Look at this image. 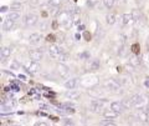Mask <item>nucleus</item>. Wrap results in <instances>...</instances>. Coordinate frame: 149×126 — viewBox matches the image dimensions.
I'll return each instance as SVG.
<instances>
[{"label": "nucleus", "mask_w": 149, "mask_h": 126, "mask_svg": "<svg viewBox=\"0 0 149 126\" xmlns=\"http://www.w3.org/2000/svg\"><path fill=\"white\" fill-rule=\"evenodd\" d=\"M80 19H81V15H80V10H73V13H72V23L74 25L76 24H78L80 23Z\"/></svg>", "instance_id": "4be33fe9"}, {"label": "nucleus", "mask_w": 149, "mask_h": 126, "mask_svg": "<svg viewBox=\"0 0 149 126\" xmlns=\"http://www.w3.org/2000/svg\"><path fill=\"white\" fill-rule=\"evenodd\" d=\"M122 23H123V25L133 24V23H134V19H133L132 14H123V15H122Z\"/></svg>", "instance_id": "f3484780"}, {"label": "nucleus", "mask_w": 149, "mask_h": 126, "mask_svg": "<svg viewBox=\"0 0 149 126\" xmlns=\"http://www.w3.org/2000/svg\"><path fill=\"white\" fill-rule=\"evenodd\" d=\"M101 68V63L98 59H91L88 60L87 63V69L90 70V71H97Z\"/></svg>", "instance_id": "9b49d317"}, {"label": "nucleus", "mask_w": 149, "mask_h": 126, "mask_svg": "<svg viewBox=\"0 0 149 126\" xmlns=\"http://www.w3.org/2000/svg\"><path fill=\"white\" fill-rule=\"evenodd\" d=\"M56 71H57L58 76L62 77V79H66L70 75V69L65 64H62V63H60L57 66H56Z\"/></svg>", "instance_id": "39448f33"}, {"label": "nucleus", "mask_w": 149, "mask_h": 126, "mask_svg": "<svg viewBox=\"0 0 149 126\" xmlns=\"http://www.w3.org/2000/svg\"><path fill=\"white\" fill-rule=\"evenodd\" d=\"M83 29H85V26H83V25H78V30H83Z\"/></svg>", "instance_id": "37998d69"}, {"label": "nucleus", "mask_w": 149, "mask_h": 126, "mask_svg": "<svg viewBox=\"0 0 149 126\" xmlns=\"http://www.w3.org/2000/svg\"><path fill=\"white\" fill-rule=\"evenodd\" d=\"M146 111H147V113H149V104L146 106Z\"/></svg>", "instance_id": "c03bdc74"}, {"label": "nucleus", "mask_w": 149, "mask_h": 126, "mask_svg": "<svg viewBox=\"0 0 149 126\" xmlns=\"http://www.w3.org/2000/svg\"><path fill=\"white\" fill-rule=\"evenodd\" d=\"M10 55H11V48H9V46H3V48L0 49V58L3 60L10 58Z\"/></svg>", "instance_id": "ddd939ff"}, {"label": "nucleus", "mask_w": 149, "mask_h": 126, "mask_svg": "<svg viewBox=\"0 0 149 126\" xmlns=\"http://www.w3.org/2000/svg\"><path fill=\"white\" fill-rule=\"evenodd\" d=\"M106 23L108 25H113L116 23V15L114 14H107L106 15Z\"/></svg>", "instance_id": "b1692460"}, {"label": "nucleus", "mask_w": 149, "mask_h": 126, "mask_svg": "<svg viewBox=\"0 0 149 126\" xmlns=\"http://www.w3.org/2000/svg\"><path fill=\"white\" fill-rule=\"evenodd\" d=\"M132 102H133V106L134 107H139V109H142V106H143V104H144V96L143 95H141V94H137V95H133L132 97Z\"/></svg>", "instance_id": "0eeeda50"}, {"label": "nucleus", "mask_w": 149, "mask_h": 126, "mask_svg": "<svg viewBox=\"0 0 149 126\" xmlns=\"http://www.w3.org/2000/svg\"><path fill=\"white\" fill-rule=\"evenodd\" d=\"M37 21H39V16L34 13L26 14L25 18H24V23H25L26 26H34V25L37 24Z\"/></svg>", "instance_id": "20e7f679"}, {"label": "nucleus", "mask_w": 149, "mask_h": 126, "mask_svg": "<svg viewBox=\"0 0 149 126\" xmlns=\"http://www.w3.org/2000/svg\"><path fill=\"white\" fill-rule=\"evenodd\" d=\"M122 102H123V105H124L125 109H132V107H134V106H133V102H132V99H130V97L123 99Z\"/></svg>", "instance_id": "393cba45"}, {"label": "nucleus", "mask_w": 149, "mask_h": 126, "mask_svg": "<svg viewBox=\"0 0 149 126\" xmlns=\"http://www.w3.org/2000/svg\"><path fill=\"white\" fill-rule=\"evenodd\" d=\"M146 86L149 87V80H146Z\"/></svg>", "instance_id": "49530a36"}, {"label": "nucleus", "mask_w": 149, "mask_h": 126, "mask_svg": "<svg viewBox=\"0 0 149 126\" xmlns=\"http://www.w3.org/2000/svg\"><path fill=\"white\" fill-rule=\"evenodd\" d=\"M40 40H41V35L37 34V32H34V34H31L29 36V43L32 45H37L40 43Z\"/></svg>", "instance_id": "dca6fc26"}, {"label": "nucleus", "mask_w": 149, "mask_h": 126, "mask_svg": "<svg viewBox=\"0 0 149 126\" xmlns=\"http://www.w3.org/2000/svg\"><path fill=\"white\" fill-rule=\"evenodd\" d=\"M102 115H103L106 119H108V120H109V119H116L119 114L114 113V111H113V110H111V109H107V110L103 111V114H102Z\"/></svg>", "instance_id": "6ab92c4d"}, {"label": "nucleus", "mask_w": 149, "mask_h": 126, "mask_svg": "<svg viewBox=\"0 0 149 126\" xmlns=\"http://www.w3.org/2000/svg\"><path fill=\"white\" fill-rule=\"evenodd\" d=\"M132 14V16H133V19H134V23H137V24H139V23H141L144 18H143V15L141 14V11H138L137 9H134V10L130 13Z\"/></svg>", "instance_id": "a211bd4d"}, {"label": "nucleus", "mask_w": 149, "mask_h": 126, "mask_svg": "<svg viewBox=\"0 0 149 126\" xmlns=\"http://www.w3.org/2000/svg\"><path fill=\"white\" fill-rule=\"evenodd\" d=\"M109 107H111V110H113L114 113H117V114L123 113V111L125 110V107H124L122 101H113V102H111Z\"/></svg>", "instance_id": "9d476101"}, {"label": "nucleus", "mask_w": 149, "mask_h": 126, "mask_svg": "<svg viewBox=\"0 0 149 126\" xmlns=\"http://www.w3.org/2000/svg\"><path fill=\"white\" fill-rule=\"evenodd\" d=\"M107 104V101L106 100H95V101H92L91 102V105H90V110L92 111V113H95V114H103V109H104V106Z\"/></svg>", "instance_id": "f03ea898"}, {"label": "nucleus", "mask_w": 149, "mask_h": 126, "mask_svg": "<svg viewBox=\"0 0 149 126\" xmlns=\"http://www.w3.org/2000/svg\"><path fill=\"white\" fill-rule=\"evenodd\" d=\"M136 3H137V4H141V3H142V0H136Z\"/></svg>", "instance_id": "de8ad7c7"}, {"label": "nucleus", "mask_w": 149, "mask_h": 126, "mask_svg": "<svg viewBox=\"0 0 149 126\" xmlns=\"http://www.w3.org/2000/svg\"><path fill=\"white\" fill-rule=\"evenodd\" d=\"M65 96L66 97H68V99H73V100H76V99H78V97L81 96V94L78 91H76V90H68L66 94H65Z\"/></svg>", "instance_id": "412c9836"}, {"label": "nucleus", "mask_w": 149, "mask_h": 126, "mask_svg": "<svg viewBox=\"0 0 149 126\" xmlns=\"http://www.w3.org/2000/svg\"><path fill=\"white\" fill-rule=\"evenodd\" d=\"M61 1H62V0H50V4L52 6H60Z\"/></svg>", "instance_id": "2f4dec72"}, {"label": "nucleus", "mask_w": 149, "mask_h": 126, "mask_svg": "<svg viewBox=\"0 0 149 126\" xmlns=\"http://www.w3.org/2000/svg\"><path fill=\"white\" fill-rule=\"evenodd\" d=\"M10 9H11V11H20L21 9H22V4H19V3H15L14 1L11 5H10Z\"/></svg>", "instance_id": "a878e982"}, {"label": "nucleus", "mask_w": 149, "mask_h": 126, "mask_svg": "<svg viewBox=\"0 0 149 126\" xmlns=\"http://www.w3.org/2000/svg\"><path fill=\"white\" fill-rule=\"evenodd\" d=\"M100 0H87V6L90 9H95L97 6V4H98Z\"/></svg>", "instance_id": "c85d7f7f"}, {"label": "nucleus", "mask_w": 149, "mask_h": 126, "mask_svg": "<svg viewBox=\"0 0 149 126\" xmlns=\"http://www.w3.org/2000/svg\"><path fill=\"white\" fill-rule=\"evenodd\" d=\"M101 125L102 126H117V124H114L113 122V121H102V122H101Z\"/></svg>", "instance_id": "7c9ffc66"}, {"label": "nucleus", "mask_w": 149, "mask_h": 126, "mask_svg": "<svg viewBox=\"0 0 149 126\" xmlns=\"http://www.w3.org/2000/svg\"><path fill=\"white\" fill-rule=\"evenodd\" d=\"M57 21H58L60 25H62L65 27H70L73 24V23H72V15L68 11H66V10H62V11L58 13Z\"/></svg>", "instance_id": "f257e3e1"}, {"label": "nucleus", "mask_w": 149, "mask_h": 126, "mask_svg": "<svg viewBox=\"0 0 149 126\" xmlns=\"http://www.w3.org/2000/svg\"><path fill=\"white\" fill-rule=\"evenodd\" d=\"M103 86H104V89H107L108 91H112V92H117L120 89L119 84L116 80H113V79H107V80L103 82Z\"/></svg>", "instance_id": "7ed1b4c3"}, {"label": "nucleus", "mask_w": 149, "mask_h": 126, "mask_svg": "<svg viewBox=\"0 0 149 126\" xmlns=\"http://www.w3.org/2000/svg\"><path fill=\"white\" fill-rule=\"evenodd\" d=\"M27 1H30V0H15V3H19V4H24Z\"/></svg>", "instance_id": "ea45409f"}, {"label": "nucleus", "mask_w": 149, "mask_h": 126, "mask_svg": "<svg viewBox=\"0 0 149 126\" xmlns=\"http://www.w3.org/2000/svg\"><path fill=\"white\" fill-rule=\"evenodd\" d=\"M68 59H70V56H68V54H66V53H62L61 55H60V58H58L57 60H58V61H60V63H62V64H63V63H66V61H67V60H68Z\"/></svg>", "instance_id": "c756f323"}, {"label": "nucleus", "mask_w": 149, "mask_h": 126, "mask_svg": "<svg viewBox=\"0 0 149 126\" xmlns=\"http://www.w3.org/2000/svg\"><path fill=\"white\" fill-rule=\"evenodd\" d=\"M142 65H144L146 68L149 69V54H144L143 56H142Z\"/></svg>", "instance_id": "bb28decb"}, {"label": "nucleus", "mask_w": 149, "mask_h": 126, "mask_svg": "<svg viewBox=\"0 0 149 126\" xmlns=\"http://www.w3.org/2000/svg\"><path fill=\"white\" fill-rule=\"evenodd\" d=\"M138 48H139V45H138V44H134V45L132 46V51H133L134 54H137L138 51H139V50H138Z\"/></svg>", "instance_id": "72a5a7b5"}, {"label": "nucleus", "mask_w": 149, "mask_h": 126, "mask_svg": "<svg viewBox=\"0 0 149 126\" xmlns=\"http://www.w3.org/2000/svg\"><path fill=\"white\" fill-rule=\"evenodd\" d=\"M83 35H85V38H86V40H87V41H88V40H91V35L88 34L87 31H85V34H83Z\"/></svg>", "instance_id": "58836bf2"}, {"label": "nucleus", "mask_w": 149, "mask_h": 126, "mask_svg": "<svg viewBox=\"0 0 149 126\" xmlns=\"http://www.w3.org/2000/svg\"><path fill=\"white\" fill-rule=\"evenodd\" d=\"M63 53V51L61 50V48L57 45H50V48H49V54L52 56L54 59H58L60 58V55H61Z\"/></svg>", "instance_id": "6e6552de"}, {"label": "nucleus", "mask_w": 149, "mask_h": 126, "mask_svg": "<svg viewBox=\"0 0 149 126\" xmlns=\"http://www.w3.org/2000/svg\"><path fill=\"white\" fill-rule=\"evenodd\" d=\"M147 48H148V51H149V38H148V40H147Z\"/></svg>", "instance_id": "a18cd8bd"}, {"label": "nucleus", "mask_w": 149, "mask_h": 126, "mask_svg": "<svg viewBox=\"0 0 149 126\" xmlns=\"http://www.w3.org/2000/svg\"><path fill=\"white\" fill-rule=\"evenodd\" d=\"M34 126H49V125L46 124V122H42V121H41V122H36Z\"/></svg>", "instance_id": "e433bc0d"}, {"label": "nucleus", "mask_w": 149, "mask_h": 126, "mask_svg": "<svg viewBox=\"0 0 149 126\" xmlns=\"http://www.w3.org/2000/svg\"><path fill=\"white\" fill-rule=\"evenodd\" d=\"M63 126H74V124L72 122V121H71V120H67V121H66V122H65V124H63Z\"/></svg>", "instance_id": "c9c22d12"}, {"label": "nucleus", "mask_w": 149, "mask_h": 126, "mask_svg": "<svg viewBox=\"0 0 149 126\" xmlns=\"http://www.w3.org/2000/svg\"><path fill=\"white\" fill-rule=\"evenodd\" d=\"M129 64L132 65V66H138V65H141L142 64V59L141 58H138L137 55H132V56L129 58Z\"/></svg>", "instance_id": "aec40b11"}, {"label": "nucleus", "mask_w": 149, "mask_h": 126, "mask_svg": "<svg viewBox=\"0 0 149 126\" xmlns=\"http://www.w3.org/2000/svg\"><path fill=\"white\" fill-rule=\"evenodd\" d=\"M25 69H26V71L27 73H30V74H36V73H39V70L41 69L40 66V64L39 63H36V61H30L25 64Z\"/></svg>", "instance_id": "423d86ee"}, {"label": "nucleus", "mask_w": 149, "mask_h": 126, "mask_svg": "<svg viewBox=\"0 0 149 126\" xmlns=\"http://www.w3.org/2000/svg\"><path fill=\"white\" fill-rule=\"evenodd\" d=\"M103 1V5L107 8V9H112L114 5V1L116 0H102Z\"/></svg>", "instance_id": "cd10ccee"}, {"label": "nucleus", "mask_w": 149, "mask_h": 126, "mask_svg": "<svg viewBox=\"0 0 149 126\" xmlns=\"http://www.w3.org/2000/svg\"><path fill=\"white\" fill-rule=\"evenodd\" d=\"M29 56L31 59V61H36V63H39L41 59L44 58V53L41 50H31L30 53H29Z\"/></svg>", "instance_id": "1a4fd4ad"}, {"label": "nucleus", "mask_w": 149, "mask_h": 126, "mask_svg": "<svg viewBox=\"0 0 149 126\" xmlns=\"http://www.w3.org/2000/svg\"><path fill=\"white\" fill-rule=\"evenodd\" d=\"M46 26H47V24H46V23L41 24V30H46Z\"/></svg>", "instance_id": "79ce46f5"}, {"label": "nucleus", "mask_w": 149, "mask_h": 126, "mask_svg": "<svg viewBox=\"0 0 149 126\" xmlns=\"http://www.w3.org/2000/svg\"><path fill=\"white\" fill-rule=\"evenodd\" d=\"M78 85V79L77 77H72V79H68L67 81H65L63 86L67 89V90H74Z\"/></svg>", "instance_id": "f8f14e48"}, {"label": "nucleus", "mask_w": 149, "mask_h": 126, "mask_svg": "<svg viewBox=\"0 0 149 126\" xmlns=\"http://www.w3.org/2000/svg\"><path fill=\"white\" fill-rule=\"evenodd\" d=\"M10 69H14V70H15V69H20V65L17 64V61L14 60V61L11 63V65H10Z\"/></svg>", "instance_id": "473e14b6"}, {"label": "nucleus", "mask_w": 149, "mask_h": 126, "mask_svg": "<svg viewBox=\"0 0 149 126\" xmlns=\"http://www.w3.org/2000/svg\"><path fill=\"white\" fill-rule=\"evenodd\" d=\"M148 122H149V113H148Z\"/></svg>", "instance_id": "09e8293b"}, {"label": "nucleus", "mask_w": 149, "mask_h": 126, "mask_svg": "<svg viewBox=\"0 0 149 126\" xmlns=\"http://www.w3.org/2000/svg\"><path fill=\"white\" fill-rule=\"evenodd\" d=\"M14 26H15V21H13L10 19H6L3 23V30L4 31H10L14 29Z\"/></svg>", "instance_id": "2eb2a0df"}, {"label": "nucleus", "mask_w": 149, "mask_h": 126, "mask_svg": "<svg viewBox=\"0 0 149 126\" xmlns=\"http://www.w3.org/2000/svg\"><path fill=\"white\" fill-rule=\"evenodd\" d=\"M8 19H10L13 21H17L19 19H20V13L17 11H10L8 14Z\"/></svg>", "instance_id": "5701e85b"}, {"label": "nucleus", "mask_w": 149, "mask_h": 126, "mask_svg": "<svg viewBox=\"0 0 149 126\" xmlns=\"http://www.w3.org/2000/svg\"><path fill=\"white\" fill-rule=\"evenodd\" d=\"M8 10V6H1V9H0V11L1 13H5Z\"/></svg>", "instance_id": "a19ab883"}, {"label": "nucleus", "mask_w": 149, "mask_h": 126, "mask_svg": "<svg viewBox=\"0 0 149 126\" xmlns=\"http://www.w3.org/2000/svg\"><path fill=\"white\" fill-rule=\"evenodd\" d=\"M46 40H47V41H54V40H55V36H54V35H47Z\"/></svg>", "instance_id": "4c0bfd02"}, {"label": "nucleus", "mask_w": 149, "mask_h": 126, "mask_svg": "<svg viewBox=\"0 0 149 126\" xmlns=\"http://www.w3.org/2000/svg\"><path fill=\"white\" fill-rule=\"evenodd\" d=\"M136 116L138 118V120L144 121V122H147V121H148V113H147L146 110H143V109H139V110H137Z\"/></svg>", "instance_id": "4468645a"}, {"label": "nucleus", "mask_w": 149, "mask_h": 126, "mask_svg": "<svg viewBox=\"0 0 149 126\" xmlns=\"http://www.w3.org/2000/svg\"><path fill=\"white\" fill-rule=\"evenodd\" d=\"M29 3L31 4V5H39V4H40V0H30Z\"/></svg>", "instance_id": "f704fd0d"}]
</instances>
